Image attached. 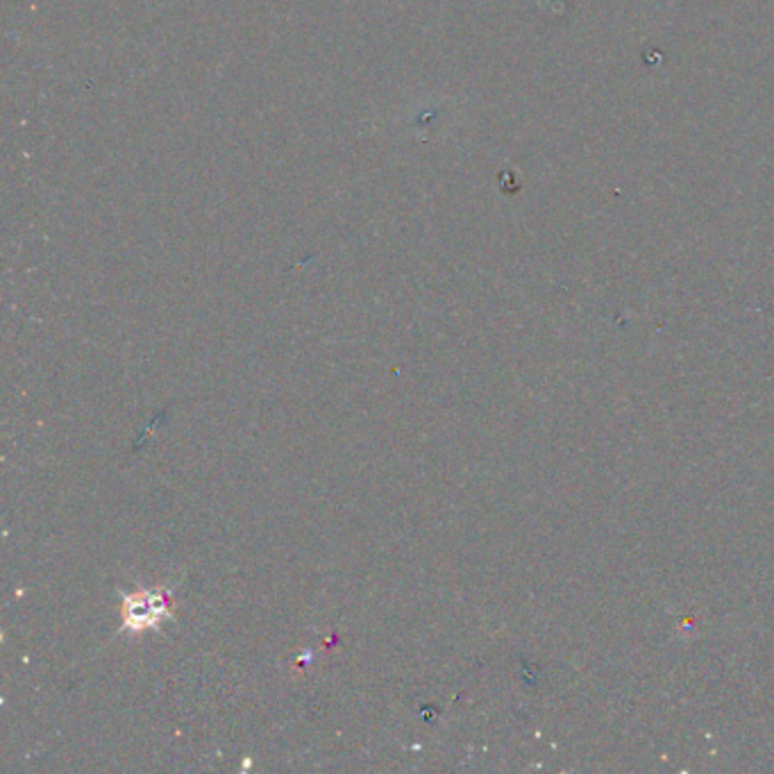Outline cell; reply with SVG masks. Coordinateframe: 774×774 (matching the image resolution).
Listing matches in <instances>:
<instances>
[{
    "instance_id": "cell-1",
    "label": "cell",
    "mask_w": 774,
    "mask_h": 774,
    "mask_svg": "<svg viewBox=\"0 0 774 774\" xmlns=\"http://www.w3.org/2000/svg\"><path fill=\"white\" fill-rule=\"evenodd\" d=\"M168 611L164 595L155 592H144V595H133L126 605V623L141 629V627H153L159 618H164Z\"/></svg>"
}]
</instances>
